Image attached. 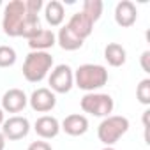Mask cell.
Returning <instances> with one entry per match:
<instances>
[{"mask_svg": "<svg viewBox=\"0 0 150 150\" xmlns=\"http://www.w3.org/2000/svg\"><path fill=\"white\" fill-rule=\"evenodd\" d=\"M108 83V69L101 64H83L74 71V85L88 92H96Z\"/></svg>", "mask_w": 150, "mask_h": 150, "instance_id": "obj_1", "label": "cell"}, {"mask_svg": "<svg viewBox=\"0 0 150 150\" xmlns=\"http://www.w3.org/2000/svg\"><path fill=\"white\" fill-rule=\"evenodd\" d=\"M53 67V57L48 51H30L23 62V76L30 83H41Z\"/></svg>", "mask_w": 150, "mask_h": 150, "instance_id": "obj_2", "label": "cell"}, {"mask_svg": "<svg viewBox=\"0 0 150 150\" xmlns=\"http://www.w3.org/2000/svg\"><path fill=\"white\" fill-rule=\"evenodd\" d=\"M129 131V120L122 115H110L103 118L97 127V138L104 146H113Z\"/></svg>", "mask_w": 150, "mask_h": 150, "instance_id": "obj_3", "label": "cell"}, {"mask_svg": "<svg viewBox=\"0 0 150 150\" xmlns=\"http://www.w3.org/2000/svg\"><path fill=\"white\" fill-rule=\"evenodd\" d=\"M25 18H27V9L23 0H11L4 9V18H2V28L6 35L20 37Z\"/></svg>", "mask_w": 150, "mask_h": 150, "instance_id": "obj_4", "label": "cell"}, {"mask_svg": "<svg viewBox=\"0 0 150 150\" xmlns=\"http://www.w3.org/2000/svg\"><path fill=\"white\" fill-rule=\"evenodd\" d=\"M80 106L85 113L88 115H94V117H110V113L113 111L115 108V103H113V97L108 96V94H101V92H88L81 97L80 101Z\"/></svg>", "mask_w": 150, "mask_h": 150, "instance_id": "obj_5", "label": "cell"}, {"mask_svg": "<svg viewBox=\"0 0 150 150\" xmlns=\"http://www.w3.org/2000/svg\"><path fill=\"white\" fill-rule=\"evenodd\" d=\"M48 83L53 94H69L74 87V71L67 64H60L51 71Z\"/></svg>", "mask_w": 150, "mask_h": 150, "instance_id": "obj_6", "label": "cell"}, {"mask_svg": "<svg viewBox=\"0 0 150 150\" xmlns=\"http://www.w3.org/2000/svg\"><path fill=\"white\" fill-rule=\"evenodd\" d=\"M6 139L9 141H18V139H23L28 136L30 132V122L28 118L25 117H20V115H14V117H9L7 120H4L2 124V131Z\"/></svg>", "mask_w": 150, "mask_h": 150, "instance_id": "obj_7", "label": "cell"}, {"mask_svg": "<svg viewBox=\"0 0 150 150\" xmlns=\"http://www.w3.org/2000/svg\"><path fill=\"white\" fill-rule=\"evenodd\" d=\"M28 104L37 113H48L57 106V96L50 88L42 87V88H37L32 92V96L28 97Z\"/></svg>", "mask_w": 150, "mask_h": 150, "instance_id": "obj_8", "label": "cell"}, {"mask_svg": "<svg viewBox=\"0 0 150 150\" xmlns=\"http://www.w3.org/2000/svg\"><path fill=\"white\" fill-rule=\"evenodd\" d=\"M28 97L21 88H9L2 96V108L4 113H20L27 108Z\"/></svg>", "mask_w": 150, "mask_h": 150, "instance_id": "obj_9", "label": "cell"}, {"mask_svg": "<svg viewBox=\"0 0 150 150\" xmlns=\"http://www.w3.org/2000/svg\"><path fill=\"white\" fill-rule=\"evenodd\" d=\"M138 20V9L131 0H122L115 7V21L122 28H129Z\"/></svg>", "mask_w": 150, "mask_h": 150, "instance_id": "obj_10", "label": "cell"}, {"mask_svg": "<svg viewBox=\"0 0 150 150\" xmlns=\"http://www.w3.org/2000/svg\"><path fill=\"white\" fill-rule=\"evenodd\" d=\"M60 131H64L69 136H83L88 131V118L81 113L67 115L60 124Z\"/></svg>", "mask_w": 150, "mask_h": 150, "instance_id": "obj_11", "label": "cell"}, {"mask_svg": "<svg viewBox=\"0 0 150 150\" xmlns=\"http://www.w3.org/2000/svg\"><path fill=\"white\" fill-rule=\"evenodd\" d=\"M34 131L42 139H53L60 132V122L55 117H51V115H42V117H39L35 120Z\"/></svg>", "mask_w": 150, "mask_h": 150, "instance_id": "obj_12", "label": "cell"}, {"mask_svg": "<svg viewBox=\"0 0 150 150\" xmlns=\"http://www.w3.org/2000/svg\"><path fill=\"white\" fill-rule=\"evenodd\" d=\"M67 28L76 35L78 39H81V41H85L90 34H92V30H94V23L80 11V13H74L72 16H71V20L67 21Z\"/></svg>", "mask_w": 150, "mask_h": 150, "instance_id": "obj_13", "label": "cell"}, {"mask_svg": "<svg viewBox=\"0 0 150 150\" xmlns=\"http://www.w3.org/2000/svg\"><path fill=\"white\" fill-rule=\"evenodd\" d=\"M55 44H57V37L48 28H41L34 37L28 39V46L32 51H46V50L53 48Z\"/></svg>", "mask_w": 150, "mask_h": 150, "instance_id": "obj_14", "label": "cell"}, {"mask_svg": "<svg viewBox=\"0 0 150 150\" xmlns=\"http://www.w3.org/2000/svg\"><path fill=\"white\" fill-rule=\"evenodd\" d=\"M44 18L48 21L50 27H60L64 23L65 18V11H64V4L58 0H51L44 6Z\"/></svg>", "mask_w": 150, "mask_h": 150, "instance_id": "obj_15", "label": "cell"}, {"mask_svg": "<svg viewBox=\"0 0 150 150\" xmlns=\"http://www.w3.org/2000/svg\"><path fill=\"white\" fill-rule=\"evenodd\" d=\"M55 37H57L58 46H60L62 50H65V51H76V50H80V48L83 46V41L74 35V34L67 28V25H64V27L58 30V34H57Z\"/></svg>", "mask_w": 150, "mask_h": 150, "instance_id": "obj_16", "label": "cell"}, {"mask_svg": "<svg viewBox=\"0 0 150 150\" xmlns=\"http://www.w3.org/2000/svg\"><path fill=\"white\" fill-rule=\"evenodd\" d=\"M104 58L106 62L111 65V67H120L125 64L127 60V51L122 44L118 42H110L106 48H104Z\"/></svg>", "mask_w": 150, "mask_h": 150, "instance_id": "obj_17", "label": "cell"}, {"mask_svg": "<svg viewBox=\"0 0 150 150\" xmlns=\"http://www.w3.org/2000/svg\"><path fill=\"white\" fill-rule=\"evenodd\" d=\"M103 9H104V4L101 2V0H85L81 13H83L92 23H96V21H99V18H101Z\"/></svg>", "mask_w": 150, "mask_h": 150, "instance_id": "obj_18", "label": "cell"}, {"mask_svg": "<svg viewBox=\"0 0 150 150\" xmlns=\"http://www.w3.org/2000/svg\"><path fill=\"white\" fill-rule=\"evenodd\" d=\"M39 30H41L39 16H37V14H30V13H27V18H25V21H23V27H21V34H20V37H25V39L28 41V39L34 37Z\"/></svg>", "mask_w": 150, "mask_h": 150, "instance_id": "obj_19", "label": "cell"}, {"mask_svg": "<svg viewBox=\"0 0 150 150\" xmlns=\"http://www.w3.org/2000/svg\"><path fill=\"white\" fill-rule=\"evenodd\" d=\"M16 51L11 46H0V67L6 69L16 64Z\"/></svg>", "mask_w": 150, "mask_h": 150, "instance_id": "obj_20", "label": "cell"}, {"mask_svg": "<svg viewBox=\"0 0 150 150\" xmlns=\"http://www.w3.org/2000/svg\"><path fill=\"white\" fill-rule=\"evenodd\" d=\"M136 97L141 104H145V106L150 104V78H145L139 81V85L136 88Z\"/></svg>", "mask_w": 150, "mask_h": 150, "instance_id": "obj_21", "label": "cell"}, {"mask_svg": "<svg viewBox=\"0 0 150 150\" xmlns=\"http://www.w3.org/2000/svg\"><path fill=\"white\" fill-rule=\"evenodd\" d=\"M23 4H25L27 13H30V14H37V16H39V11L44 7L42 0H25Z\"/></svg>", "mask_w": 150, "mask_h": 150, "instance_id": "obj_22", "label": "cell"}, {"mask_svg": "<svg viewBox=\"0 0 150 150\" xmlns=\"http://www.w3.org/2000/svg\"><path fill=\"white\" fill-rule=\"evenodd\" d=\"M27 150H53L48 141H32Z\"/></svg>", "mask_w": 150, "mask_h": 150, "instance_id": "obj_23", "label": "cell"}, {"mask_svg": "<svg viewBox=\"0 0 150 150\" xmlns=\"http://www.w3.org/2000/svg\"><path fill=\"white\" fill-rule=\"evenodd\" d=\"M141 69H143L146 74L150 72V51H148V50L141 53Z\"/></svg>", "mask_w": 150, "mask_h": 150, "instance_id": "obj_24", "label": "cell"}, {"mask_svg": "<svg viewBox=\"0 0 150 150\" xmlns=\"http://www.w3.org/2000/svg\"><path fill=\"white\" fill-rule=\"evenodd\" d=\"M6 148V138H4V134L0 132V150H4Z\"/></svg>", "mask_w": 150, "mask_h": 150, "instance_id": "obj_25", "label": "cell"}, {"mask_svg": "<svg viewBox=\"0 0 150 150\" xmlns=\"http://www.w3.org/2000/svg\"><path fill=\"white\" fill-rule=\"evenodd\" d=\"M4 120H6V113H4V110L0 108V125L4 124Z\"/></svg>", "mask_w": 150, "mask_h": 150, "instance_id": "obj_26", "label": "cell"}, {"mask_svg": "<svg viewBox=\"0 0 150 150\" xmlns=\"http://www.w3.org/2000/svg\"><path fill=\"white\" fill-rule=\"evenodd\" d=\"M103 150H117V148H113V146H104Z\"/></svg>", "mask_w": 150, "mask_h": 150, "instance_id": "obj_27", "label": "cell"}, {"mask_svg": "<svg viewBox=\"0 0 150 150\" xmlns=\"http://www.w3.org/2000/svg\"><path fill=\"white\" fill-rule=\"evenodd\" d=\"M0 6H2V0H0Z\"/></svg>", "mask_w": 150, "mask_h": 150, "instance_id": "obj_28", "label": "cell"}]
</instances>
